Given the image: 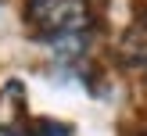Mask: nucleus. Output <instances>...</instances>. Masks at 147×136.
<instances>
[{
	"mask_svg": "<svg viewBox=\"0 0 147 136\" xmlns=\"http://www.w3.org/2000/svg\"><path fill=\"white\" fill-rule=\"evenodd\" d=\"M36 136H72V129L65 125V122H54V118H47V122H40Z\"/></svg>",
	"mask_w": 147,
	"mask_h": 136,
	"instance_id": "20e7f679",
	"label": "nucleus"
},
{
	"mask_svg": "<svg viewBox=\"0 0 147 136\" xmlns=\"http://www.w3.org/2000/svg\"><path fill=\"white\" fill-rule=\"evenodd\" d=\"M4 136H32V133H29V129H7Z\"/></svg>",
	"mask_w": 147,
	"mask_h": 136,
	"instance_id": "39448f33",
	"label": "nucleus"
},
{
	"mask_svg": "<svg viewBox=\"0 0 147 136\" xmlns=\"http://www.w3.org/2000/svg\"><path fill=\"white\" fill-rule=\"evenodd\" d=\"M86 47H90V32H68V36L50 40V50H54V57L61 64H76L86 54Z\"/></svg>",
	"mask_w": 147,
	"mask_h": 136,
	"instance_id": "7ed1b4c3",
	"label": "nucleus"
},
{
	"mask_svg": "<svg viewBox=\"0 0 147 136\" xmlns=\"http://www.w3.org/2000/svg\"><path fill=\"white\" fill-rule=\"evenodd\" d=\"M119 54L133 64L147 61V14H140L126 25V32L119 36Z\"/></svg>",
	"mask_w": 147,
	"mask_h": 136,
	"instance_id": "f03ea898",
	"label": "nucleus"
},
{
	"mask_svg": "<svg viewBox=\"0 0 147 136\" xmlns=\"http://www.w3.org/2000/svg\"><path fill=\"white\" fill-rule=\"evenodd\" d=\"M25 21L32 25V32H40L50 43L68 32H86L90 11H86L83 0H29Z\"/></svg>",
	"mask_w": 147,
	"mask_h": 136,
	"instance_id": "f257e3e1",
	"label": "nucleus"
}]
</instances>
